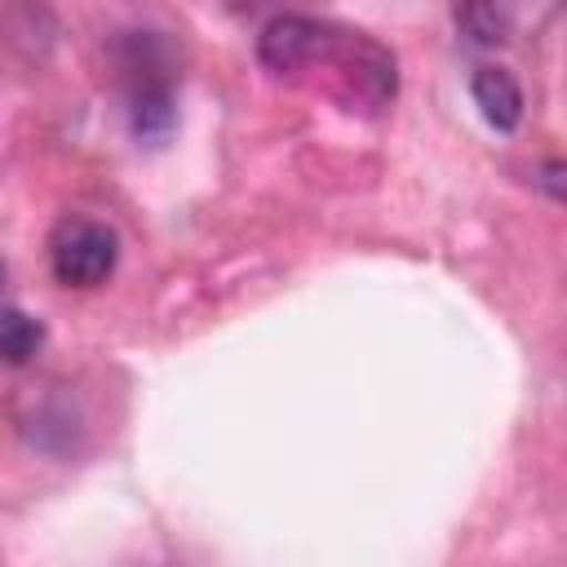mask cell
I'll list each match as a JSON object with an SVG mask.
<instances>
[{
    "label": "cell",
    "mask_w": 567,
    "mask_h": 567,
    "mask_svg": "<svg viewBox=\"0 0 567 567\" xmlns=\"http://www.w3.org/2000/svg\"><path fill=\"white\" fill-rule=\"evenodd\" d=\"M257 62L270 75H301V71H328L332 84L363 106H390L399 89L394 53L381 49L372 35L306 18V13H279L257 35Z\"/></svg>",
    "instance_id": "cell-1"
},
{
    "label": "cell",
    "mask_w": 567,
    "mask_h": 567,
    "mask_svg": "<svg viewBox=\"0 0 567 567\" xmlns=\"http://www.w3.org/2000/svg\"><path fill=\"white\" fill-rule=\"evenodd\" d=\"M120 266V235L97 217H62L49 230V270L62 288H97Z\"/></svg>",
    "instance_id": "cell-2"
},
{
    "label": "cell",
    "mask_w": 567,
    "mask_h": 567,
    "mask_svg": "<svg viewBox=\"0 0 567 567\" xmlns=\"http://www.w3.org/2000/svg\"><path fill=\"white\" fill-rule=\"evenodd\" d=\"M44 346V323L18 306H0V363H31Z\"/></svg>",
    "instance_id": "cell-5"
},
{
    "label": "cell",
    "mask_w": 567,
    "mask_h": 567,
    "mask_svg": "<svg viewBox=\"0 0 567 567\" xmlns=\"http://www.w3.org/2000/svg\"><path fill=\"white\" fill-rule=\"evenodd\" d=\"M124 80H128V124L133 137L146 146L168 142L173 124H177V106H173V80L168 66L155 49V40L142 31L133 35V53L124 58Z\"/></svg>",
    "instance_id": "cell-3"
},
{
    "label": "cell",
    "mask_w": 567,
    "mask_h": 567,
    "mask_svg": "<svg viewBox=\"0 0 567 567\" xmlns=\"http://www.w3.org/2000/svg\"><path fill=\"white\" fill-rule=\"evenodd\" d=\"M558 177H563V164H558V159H549V164H545V186H549V195H554V199H563V182H558Z\"/></svg>",
    "instance_id": "cell-7"
},
{
    "label": "cell",
    "mask_w": 567,
    "mask_h": 567,
    "mask_svg": "<svg viewBox=\"0 0 567 567\" xmlns=\"http://www.w3.org/2000/svg\"><path fill=\"white\" fill-rule=\"evenodd\" d=\"M470 97H474V106L483 111V120H487L496 133H514V128L523 124V89H518L514 71L492 66V62L474 66V75H470Z\"/></svg>",
    "instance_id": "cell-4"
},
{
    "label": "cell",
    "mask_w": 567,
    "mask_h": 567,
    "mask_svg": "<svg viewBox=\"0 0 567 567\" xmlns=\"http://www.w3.org/2000/svg\"><path fill=\"white\" fill-rule=\"evenodd\" d=\"M0 288H4V261H0Z\"/></svg>",
    "instance_id": "cell-8"
},
{
    "label": "cell",
    "mask_w": 567,
    "mask_h": 567,
    "mask_svg": "<svg viewBox=\"0 0 567 567\" xmlns=\"http://www.w3.org/2000/svg\"><path fill=\"white\" fill-rule=\"evenodd\" d=\"M452 13H456V27H461V35H465L470 44L496 49V44H505V35H509L505 13H501L496 0H456Z\"/></svg>",
    "instance_id": "cell-6"
}]
</instances>
